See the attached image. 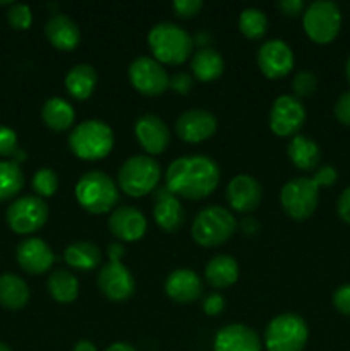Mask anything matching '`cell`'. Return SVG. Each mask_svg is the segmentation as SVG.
<instances>
[{"label":"cell","mask_w":350,"mask_h":351,"mask_svg":"<svg viewBox=\"0 0 350 351\" xmlns=\"http://www.w3.org/2000/svg\"><path fill=\"white\" fill-rule=\"evenodd\" d=\"M336 177H338V173H336L335 168L329 167V165H325V167H321L316 171V175L312 178H314L319 187H329V185L335 184Z\"/></svg>","instance_id":"cell-42"},{"label":"cell","mask_w":350,"mask_h":351,"mask_svg":"<svg viewBox=\"0 0 350 351\" xmlns=\"http://www.w3.org/2000/svg\"><path fill=\"white\" fill-rule=\"evenodd\" d=\"M237 221L229 209L208 206L198 213L191 226L192 239L201 247H218L233 237Z\"/></svg>","instance_id":"cell-5"},{"label":"cell","mask_w":350,"mask_h":351,"mask_svg":"<svg viewBox=\"0 0 350 351\" xmlns=\"http://www.w3.org/2000/svg\"><path fill=\"white\" fill-rule=\"evenodd\" d=\"M287 153L292 163L299 170H314L319 161H321V149H319L318 144L309 139L307 136H301V134L292 137V141L288 143Z\"/></svg>","instance_id":"cell-24"},{"label":"cell","mask_w":350,"mask_h":351,"mask_svg":"<svg viewBox=\"0 0 350 351\" xmlns=\"http://www.w3.org/2000/svg\"><path fill=\"white\" fill-rule=\"evenodd\" d=\"M124 254H126V249H124L120 243H112V245H108L110 261H120Z\"/></svg>","instance_id":"cell-46"},{"label":"cell","mask_w":350,"mask_h":351,"mask_svg":"<svg viewBox=\"0 0 350 351\" xmlns=\"http://www.w3.org/2000/svg\"><path fill=\"white\" fill-rule=\"evenodd\" d=\"M98 75L93 65L78 64L65 75V89L75 99H88L96 88Z\"/></svg>","instance_id":"cell-27"},{"label":"cell","mask_w":350,"mask_h":351,"mask_svg":"<svg viewBox=\"0 0 350 351\" xmlns=\"http://www.w3.org/2000/svg\"><path fill=\"white\" fill-rule=\"evenodd\" d=\"M17 151V134L10 127L0 125V156H14Z\"/></svg>","instance_id":"cell-37"},{"label":"cell","mask_w":350,"mask_h":351,"mask_svg":"<svg viewBox=\"0 0 350 351\" xmlns=\"http://www.w3.org/2000/svg\"><path fill=\"white\" fill-rule=\"evenodd\" d=\"M30 302V288L17 274L5 273L0 276V305L9 311H19Z\"/></svg>","instance_id":"cell-26"},{"label":"cell","mask_w":350,"mask_h":351,"mask_svg":"<svg viewBox=\"0 0 350 351\" xmlns=\"http://www.w3.org/2000/svg\"><path fill=\"white\" fill-rule=\"evenodd\" d=\"M333 307L340 312L342 315L350 317V285H342L333 293Z\"/></svg>","instance_id":"cell-38"},{"label":"cell","mask_w":350,"mask_h":351,"mask_svg":"<svg viewBox=\"0 0 350 351\" xmlns=\"http://www.w3.org/2000/svg\"><path fill=\"white\" fill-rule=\"evenodd\" d=\"M24 187V173L16 161H0V202L16 197Z\"/></svg>","instance_id":"cell-32"},{"label":"cell","mask_w":350,"mask_h":351,"mask_svg":"<svg viewBox=\"0 0 350 351\" xmlns=\"http://www.w3.org/2000/svg\"><path fill=\"white\" fill-rule=\"evenodd\" d=\"M48 41L58 50H74L81 41L79 26L65 14H54L45 24Z\"/></svg>","instance_id":"cell-23"},{"label":"cell","mask_w":350,"mask_h":351,"mask_svg":"<svg viewBox=\"0 0 350 351\" xmlns=\"http://www.w3.org/2000/svg\"><path fill=\"white\" fill-rule=\"evenodd\" d=\"M192 38L174 23H158L148 33V45L160 64H184L192 51Z\"/></svg>","instance_id":"cell-2"},{"label":"cell","mask_w":350,"mask_h":351,"mask_svg":"<svg viewBox=\"0 0 350 351\" xmlns=\"http://www.w3.org/2000/svg\"><path fill=\"white\" fill-rule=\"evenodd\" d=\"M16 257L21 269L26 271L27 274H33V276L47 273L51 264L55 263V256L48 243L45 240L36 239V237L23 240L17 245Z\"/></svg>","instance_id":"cell-16"},{"label":"cell","mask_w":350,"mask_h":351,"mask_svg":"<svg viewBox=\"0 0 350 351\" xmlns=\"http://www.w3.org/2000/svg\"><path fill=\"white\" fill-rule=\"evenodd\" d=\"M5 219L9 228L17 235L38 232L48 219V206L38 195H24L7 208Z\"/></svg>","instance_id":"cell-10"},{"label":"cell","mask_w":350,"mask_h":351,"mask_svg":"<svg viewBox=\"0 0 350 351\" xmlns=\"http://www.w3.org/2000/svg\"><path fill=\"white\" fill-rule=\"evenodd\" d=\"M261 184L250 175H237L226 187V201L230 208L239 213H250L261 202Z\"/></svg>","instance_id":"cell-19"},{"label":"cell","mask_w":350,"mask_h":351,"mask_svg":"<svg viewBox=\"0 0 350 351\" xmlns=\"http://www.w3.org/2000/svg\"><path fill=\"white\" fill-rule=\"evenodd\" d=\"M336 211H338L340 218L350 225V187H347L340 194L338 202H336Z\"/></svg>","instance_id":"cell-44"},{"label":"cell","mask_w":350,"mask_h":351,"mask_svg":"<svg viewBox=\"0 0 350 351\" xmlns=\"http://www.w3.org/2000/svg\"><path fill=\"white\" fill-rule=\"evenodd\" d=\"M129 81L144 96H160L170 86V77L163 65L156 58L144 55L130 62Z\"/></svg>","instance_id":"cell-11"},{"label":"cell","mask_w":350,"mask_h":351,"mask_svg":"<svg viewBox=\"0 0 350 351\" xmlns=\"http://www.w3.org/2000/svg\"><path fill=\"white\" fill-rule=\"evenodd\" d=\"M65 263L81 271H91L102 263V250L91 242H74L65 249Z\"/></svg>","instance_id":"cell-30"},{"label":"cell","mask_w":350,"mask_h":351,"mask_svg":"<svg viewBox=\"0 0 350 351\" xmlns=\"http://www.w3.org/2000/svg\"><path fill=\"white\" fill-rule=\"evenodd\" d=\"M160 165L148 154L130 156L119 170V185L130 197H143L154 191L160 182Z\"/></svg>","instance_id":"cell-7"},{"label":"cell","mask_w":350,"mask_h":351,"mask_svg":"<svg viewBox=\"0 0 350 351\" xmlns=\"http://www.w3.org/2000/svg\"><path fill=\"white\" fill-rule=\"evenodd\" d=\"M305 122V108L301 99L281 95L275 99L270 112V129L278 137L297 136Z\"/></svg>","instance_id":"cell-12"},{"label":"cell","mask_w":350,"mask_h":351,"mask_svg":"<svg viewBox=\"0 0 350 351\" xmlns=\"http://www.w3.org/2000/svg\"><path fill=\"white\" fill-rule=\"evenodd\" d=\"M216 117L202 108H192L182 113L175 123V132L184 143L198 144L209 139L216 132Z\"/></svg>","instance_id":"cell-15"},{"label":"cell","mask_w":350,"mask_h":351,"mask_svg":"<svg viewBox=\"0 0 350 351\" xmlns=\"http://www.w3.org/2000/svg\"><path fill=\"white\" fill-rule=\"evenodd\" d=\"M156 225L168 233L178 232L185 223V209L177 197L167 187L160 189L156 194V204L153 208Z\"/></svg>","instance_id":"cell-21"},{"label":"cell","mask_w":350,"mask_h":351,"mask_svg":"<svg viewBox=\"0 0 350 351\" xmlns=\"http://www.w3.org/2000/svg\"><path fill=\"white\" fill-rule=\"evenodd\" d=\"M292 89H294V96L297 99L311 98L318 89V77L311 71L297 72L294 81H292Z\"/></svg>","instance_id":"cell-35"},{"label":"cell","mask_w":350,"mask_h":351,"mask_svg":"<svg viewBox=\"0 0 350 351\" xmlns=\"http://www.w3.org/2000/svg\"><path fill=\"white\" fill-rule=\"evenodd\" d=\"M302 24L307 36L314 43H331L342 27V12L331 0H316L305 9Z\"/></svg>","instance_id":"cell-8"},{"label":"cell","mask_w":350,"mask_h":351,"mask_svg":"<svg viewBox=\"0 0 350 351\" xmlns=\"http://www.w3.org/2000/svg\"><path fill=\"white\" fill-rule=\"evenodd\" d=\"M98 288L108 300L126 302L134 295L136 281L120 261H110L100 271Z\"/></svg>","instance_id":"cell-13"},{"label":"cell","mask_w":350,"mask_h":351,"mask_svg":"<svg viewBox=\"0 0 350 351\" xmlns=\"http://www.w3.org/2000/svg\"><path fill=\"white\" fill-rule=\"evenodd\" d=\"M309 329L299 314H280L268 322L264 329V345L268 351H304Z\"/></svg>","instance_id":"cell-6"},{"label":"cell","mask_w":350,"mask_h":351,"mask_svg":"<svg viewBox=\"0 0 350 351\" xmlns=\"http://www.w3.org/2000/svg\"><path fill=\"white\" fill-rule=\"evenodd\" d=\"M165 291L177 304H191L201 297V278L192 269H175L165 281Z\"/></svg>","instance_id":"cell-22"},{"label":"cell","mask_w":350,"mask_h":351,"mask_svg":"<svg viewBox=\"0 0 350 351\" xmlns=\"http://www.w3.org/2000/svg\"><path fill=\"white\" fill-rule=\"evenodd\" d=\"M146 218L134 206H119L108 219V228L115 239L122 242H136L146 233Z\"/></svg>","instance_id":"cell-18"},{"label":"cell","mask_w":350,"mask_h":351,"mask_svg":"<svg viewBox=\"0 0 350 351\" xmlns=\"http://www.w3.org/2000/svg\"><path fill=\"white\" fill-rule=\"evenodd\" d=\"M74 108L69 101L62 98H50L41 108V119L48 129L55 132L67 130L74 123Z\"/></svg>","instance_id":"cell-29"},{"label":"cell","mask_w":350,"mask_h":351,"mask_svg":"<svg viewBox=\"0 0 350 351\" xmlns=\"http://www.w3.org/2000/svg\"><path fill=\"white\" fill-rule=\"evenodd\" d=\"M75 199L88 213L105 215L119 202V187L106 173L91 170L75 184Z\"/></svg>","instance_id":"cell-3"},{"label":"cell","mask_w":350,"mask_h":351,"mask_svg":"<svg viewBox=\"0 0 350 351\" xmlns=\"http://www.w3.org/2000/svg\"><path fill=\"white\" fill-rule=\"evenodd\" d=\"M345 75L350 82V57H349V60H347V65H345Z\"/></svg>","instance_id":"cell-49"},{"label":"cell","mask_w":350,"mask_h":351,"mask_svg":"<svg viewBox=\"0 0 350 351\" xmlns=\"http://www.w3.org/2000/svg\"><path fill=\"white\" fill-rule=\"evenodd\" d=\"M319 185L314 178L297 177L281 187L280 202L287 216L295 221H304L318 208Z\"/></svg>","instance_id":"cell-9"},{"label":"cell","mask_w":350,"mask_h":351,"mask_svg":"<svg viewBox=\"0 0 350 351\" xmlns=\"http://www.w3.org/2000/svg\"><path fill=\"white\" fill-rule=\"evenodd\" d=\"M69 146L81 160H103L113 147V130L103 120H84L71 132Z\"/></svg>","instance_id":"cell-4"},{"label":"cell","mask_w":350,"mask_h":351,"mask_svg":"<svg viewBox=\"0 0 350 351\" xmlns=\"http://www.w3.org/2000/svg\"><path fill=\"white\" fill-rule=\"evenodd\" d=\"M72 351H98V350H96V346L93 345L91 341H88V339H79V341L74 345V350Z\"/></svg>","instance_id":"cell-47"},{"label":"cell","mask_w":350,"mask_h":351,"mask_svg":"<svg viewBox=\"0 0 350 351\" xmlns=\"http://www.w3.org/2000/svg\"><path fill=\"white\" fill-rule=\"evenodd\" d=\"M333 113H335L336 120L340 123L350 127V91L342 93L338 96V99L335 101V106H333Z\"/></svg>","instance_id":"cell-40"},{"label":"cell","mask_w":350,"mask_h":351,"mask_svg":"<svg viewBox=\"0 0 350 351\" xmlns=\"http://www.w3.org/2000/svg\"><path fill=\"white\" fill-rule=\"evenodd\" d=\"M257 65L268 79H281L294 69V51L278 38L264 41L257 50Z\"/></svg>","instance_id":"cell-14"},{"label":"cell","mask_w":350,"mask_h":351,"mask_svg":"<svg viewBox=\"0 0 350 351\" xmlns=\"http://www.w3.org/2000/svg\"><path fill=\"white\" fill-rule=\"evenodd\" d=\"M105 351H136V348H134L132 345H129V343L119 341V343H113V345H110Z\"/></svg>","instance_id":"cell-48"},{"label":"cell","mask_w":350,"mask_h":351,"mask_svg":"<svg viewBox=\"0 0 350 351\" xmlns=\"http://www.w3.org/2000/svg\"><path fill=\"white\" fill-rule=\"evenodd\" d=\"M172 7L178 17L187 19V17H194L202 9V0H175Z\"/></svg>","instance_id":"cell-39"},{"label":"cell","mask_w":350,"mask_h":351,"mask_svg":"<svg viewBox=\"0 0 350 351\" xmlns=\"http://www.w3.org/2000/svg\"><path fill=\"white\" fill-rule=\"evenodd\" d=\"M278 9L283 14H287V16L295 17L302 12V9H304V2H302V0H280V2H278Z\"/></svg>","instance_id":"cell-45"},{"label":"cell","mask_w":350,"mask_h":351,"mask_svg":"<svg viewBox=\"0 0 350 351\" xmlns=\"http://www.w3.org/2000/svg\"><path fill=\"white\" fill-rule=\"evenodd\" d=\"M31 184L38 197H51L58 189V177L51 168H41L33 175Z\"/></svg>","instance_id":"cell-34"},{"label":"cell","mask_w":350,"mask_h":351,"mask_svg":"<svg viewBox=\"0 0 350 351\" xmlns=\"http://www.w3.org/2000/svg\"><path fill=\"white\" fill-rule=\"evenodd\" d=\"M0 351H12V350H10L9 346L5 345V343H2V341H0Z\"/></svg>","instance_id":"cell-50"},{"label":"cell","mask_w":350,"mask_h":351,"mask_svg":"<svg viewBox=\"0 0 350 351\" xmlns=\"http://www.w3.org/2000/svg\"><path fill=\"white\" fill-rule=\"evenodd\" d=\"M167 189L174 195L199 201L211 194L220 182V168L215 160L202 154L182 156L167 168Z\"/></svg>","instance_id":"cell-1"},{"label":"cell","mask_w":350,"mask_h":351,"mask_svg":"<svg viewBox=\"0 0 350 351\" xmlns=\"http://www.w3.org/2000/svg\"><path fill=\"white\" fill-rule=\"evenodd\" d=\"M168 88L180 93V95H185V93L192 88V79L189 77L187 74H184V72H178L174 77H170V86H168Z\"/></svg>","instance_id":"cell-43"},{"label":"cell","mask_w":350,"mask_h":351,"mask_svg":"<svg viewBox=\"0 0 350 351\" xmlns=\"http://www.w3.org/2000/svg\"><path fill=\"white\" fill-rule=\"evenodd\" d=\"M7 23L10 24V27L14 29H30L31 23H33V14L31 9L24 3H12L7 10Z\"/></svg>","instance_id":"cell-36"},{"label":"cell","mask_w":350,"mask_h":351,"mask_svg":"<svg viewBox=\"0 0 350 351\" xmlns=\"http://www.w3.org/2000/svg\"><path fill=\"white\" fill-rule=\"evenodd\" d=\"M134 134L148 154H161L170 144V130L160 117L146 113L137 119Z\"/></svg>","instance_id":"cell-17"},{"label":"cell","mask_w":350,"mask_h":351,"mask_svg":"<svg viewBox=\"0 0 350 351\" xmlns=\"http://www.w3.org/2000/svg\"><path fill=\"white\" fill-rule=\"evenodd\" d=\"M48 293L58 304H72L79 295L78 278L69 271H54L48 276Z\"/></svg>","instance_id":"cell-31"},{"label":"cell","mask_w":350,"mask_h":351,"mask_svg":"<svg viewBox=\"0 0 350 351\" xmlns=\"http://www.w3.org/2000/svg\"><path fill=\"white\" fill-rule=\"evenodd\" d=\"M205 274L213 288H229L239 280V264L232 256L220 254L209 261Z\"/></svg>","instance_id":"cell-25"},{"label":"cell","mask_w":350,"mask_h":351,"mask_svg":"<svg viewBox=\"0 0 350 351\" xmlns=\"http://www.w3.org/2000/svg\"><path fill=\"white\" fill-rule=\"evenodd\" d=\"M239 29L249 40H259L268 29L266 14L256 7L244 9L239 16Z\"/></svg>","instance_id":"cell-33"},{"label":"cell","mask_w":350,"mask_h":351,"mask_svg":"<svg viewBox=\"0 0 350 351\" xmlns=\"http://www.w3.org/2000/svg\"><path fill=\"white\" fill-rule=\"evenodd\" d=\"M213 351H261L259 336L244 324H229L215 336Z\"/></svg>","instance_id":"cell-20"},{"label":"cell","mask_w":350,"mask_h":351,"mask_svg":"<svg viewBox=\"0 0 350 351\" xmlns=\"http://www.w3.org/2000/svg\"><path fill=\"white\" fill-rule=\"evenodd\" d=\"M223 308H225V298L218 293H211L205 298L202 302V311L208 315H218L222 314Z\"/></svg>","instance_id":"cell-41"},{"label":"cell","mask_w":350,"mask_h":351,"mask_svg":"<svg viewBox=\"0 0 350 351\" xmlns=\"http://www.w3.org/2000/svg\"><path fill=\"white\" fill-rule=\"evenodd\" d=\"M191 69L199 81L211 82L223 74L225 62L222 55L213 48H201L192 55Z\"/></svg>","instance_id":"cell-28"}]
</instances>
